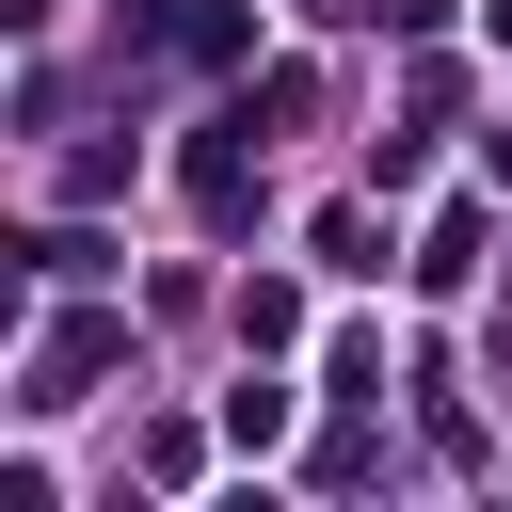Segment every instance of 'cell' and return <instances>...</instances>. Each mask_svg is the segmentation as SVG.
Masks as SVG:
<instances>
[{
    "instance_id": "8992f818",
    "label": "cell",
    "mask_w": 512,
    "mask_h": 512,
    "mask_svg": "<svg viewBox=\"0 0 512 512\" xmlns=\"http://www.w3.org/2000/svg\"><path fill=\"white\" fill-rule=\"evenodd\" d=\"M480 16H496V48H512V0H480Z\"/></svg>"
},
{
    "instance_id": "7a4b0ae2",
    "label": "cell",
    "mask_w": 512,
    "mask_h": 512,
    "mask_svg": "<svg viewBox=\"0 0 512 512\" xmlns=\"http://www.w3.org/2000/svg\"><path fill=\"white\" fill-rule=\"evenodd\" d=\"M112 352H128V320H48V352H32V384H16V400H80Z\"/></svg>"
},
{
    "instance_id": "3957f363",
    "label": "cell",
    "mask_w": 512,
    "mask_h": 512,
    "mask_svg": "<svg viewBox=\"0 0 512 512\" xmlns=\"http://www.w3.org/2000/svg\"><path fill=\"white\" fill-rule=\"evenodd\" d=\"M192 208L240 224V208H256V160H240V144H192Z\"/></svg>"
},
{
    "instance_id": "5b68a950",
    "label": "cell",
    "mask_w": 512,
    "mask_h": 512,
    "mask_svg": "<svg viewBox=\"0 0 512 512\" xmlns=\"http://www.w3.org/2000/svg\"><path fill=\"white\" fill-rule=\"evenodd\" d=\"M320 272H352V288H368V272H384V224H368V208H336V224H320Z\"/></svg>"
},
{
    "instance_id": "277c9868",
    "label": "cell",
    "mask_w": 512,
    "mask_h": 512,
    "mask_svg": "<svg viewBox=\"0 0 512 512\" xmlns=\"http://www.w3.org/2000/svg\"><path fill=\"white\" fill-rule=\"evenodd\" d=\"M32 272H48V288H96V272H112V240H96V224H48V240H32Z\"/></svg>"
},
{
    "instance_id": "6da1fadb",
    "label": "cell",
    "mask_w": 512,
    "mask_h": 512,
    "mask_svg": "<svg viewBox=\"0 0 512 512\" xmlns=\"http://www.w3.org/2000/svg\"><path fill=\"white\" fill-rule=\"evenodd\" d=\"M144 48H176V64H240V48H256V16H240V0H160V16H144Z\"/></svg>"
}]
</instances>
